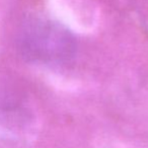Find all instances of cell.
<instances>
[{"mask_svg":"<svg viewBox=\"0 0 148 148\" xmlns=\"http://www.w3.org/2000/svg\"><path fill=\"white\" fill-rule=\"evenodd\" d=\"M19 48L23 55L31 61L59 65L74 57L76 43L72 34L59 23L36 17L23 25Z\"/></svg>","mask_w":148,"mask_h":148,"instance_id":"cell-1","label":"cell"}]
</instances>
